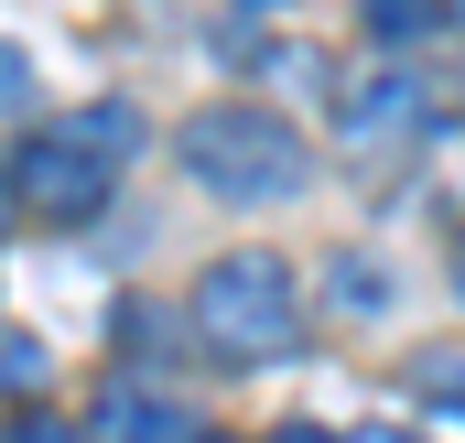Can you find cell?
Wrapping results in <instances>:
<instances>
[{
  "mask_svg": "<svg viewBox=\"0 0 465 443\" xmlns=\"http://www.w3.org/2000/svg\"><path fill=\"white\" fill-rule=\"evenodd\" d=\"M195 335H206V357H228V368L292 357V346H303V281H292L271 249H228V260L195 281Z\"/></svg>",
  "mask_w": 465,
  "mask_h": 443,
  "instance_id": "6da1fadb",
  "label": "cell"
},
{
  "mask_svg": "<svg viewBox=\"0 0 465 443\" xmlns=\"http://www.w3.org/2000/svg\"><path fill=\"white\" fill-rule=\"evenodd\" d=\"M184 173L206 195H228V206H282V195L314 184V152L271 109H195L184 119Z\"/></svg>",
  "mask_w": 465,
  "mask_h": 443,
  "instance_id": "7a4b0ae2",
  "label": "cell"
},
{
  "mask_svg": "<svg viewBox=\"0 0 465 443\" xmlns=\"http://www.w3.org/2000/svg\"><path fill=\"white\" fill-rule=\"evenodd\" d=\"M109 173L119 162H98L76 130H33V141L11 152V195H22L33 217H65V227H87L98 206H109Z\"/></svg>",
  "mask_w": 465,
  "mask_h": 443,
  "instance_id": "3957f363",
  "label": "cell"
},
{
  "mask_svg": "<svg viewBox=\"0 0 465 443\" xmlns=\"http://www.w3.org/2000/svg\"><path fill=\"white\" fill-rule=\"evenodd\" d=\"M87 443H195V411L163 400V389H141V379H109L98 411H87Z\"/></svg>",
  "mask_w": 465,
  "mask_h": 443,
  "instance_id": "277c9868",
  "label": "cell"
},
{
  "mask_svg": "<svg viewBox=\"0 0 465 443\" xmlns=\"http://www.w3.org/2000/svg\"><path fill=\"white\" fill-rule=\"evenodd\" d=\"M65 130H76L98 162H130V152H141V119H130V98H87V109H65Z\"/></svg>",
  "mask_w": 465,
  "mask_h": 443,
  "instance_id": "5b68a950",
  "label": "cell"
},
{
  "mask_svg": "<svg viewBox=\"0 0 465 443\" xmlns=\"http://www.w3.org/2000/svg\"><path fill=\"white\" fill-rule=\"evenodd\" d=\"M444 11H455V0H357V22H368V44H390V54H401V44H422V33H433Z\"/></svg>",
  "mask_w": 465,
  "mask_h": 443,
  "instance_id": "8992f818",
  "label": "cell"
},
{
  "mask_svg": "<svg viewBox=\"0 0 465 443\" xmlns=\"http://www.w3.org/2000/svg\"><path fill=\"white\" fill-rule=\"evenodd\" d=\"M347 130H357V141H401V130H422V87H368Z\"/></svg>",
  "mask_w": 465,
  "mask_h": 443,
  "instance_id": "52a82bcc",
  "label": "cell"
},
{
  "mask_svg": "<svg viewBox=\"0 0 465 443\" xmlns=\"http://www.w3.org/2000/svg\"><path fill=\"white\" fill-rule=\"evenodd\" d=\"M411 389H422V400H444V411H465V346H433V357H411Z\"/></svg>",
  "mask_w": 465,
  "mask_h": 443,
  "instance_id": "ba28073f",
  "label": "cell"
},
{
  "mask_svg": "<svg viewBox=\"0 0 465 443\" xmlns=\"http://www.w3.org/2000/svg\"><path fill=\"white\" fill-rule=\"evenodd\" d=\"M33 379H44V346H33V335H0V389H11V400H22V389H33Z\"/></svg>",
  "mask_w": 465,
  "mask_h": 443,
  "instance_id": "9c48e42d",
  "label": "cell"
},
{
  "mask_svg": "<svg viewBox=\"0 0 465 443\" xmlns=\"http://www.w3.org/2000/svg\"><path fill=\"white\" fill-rule=\"evenodd\" d=\"M11 109H33V54L22 44H0V119Z\"/></svg>",
  "mask_w": 465,
  "mask_h": 443,
  "instance_id": "30bf717a",
  "label": "cell"
},
{
  "mask_svg": "<svg viewBox=\"0 0 465 443\" xmlns=\"http://www.w3.org/2000/svg\"><path fill=\"white\" fill-rule=\"evenodd\" d=\"M336 281H347V314H379V303H390V292H379V271H368V260H347V271H336Z\"/></svg>",
  "mask_w": 465,
  "mask_h": 443,
  "instance_id": "8fae6325",
  "label": "cell"
},
{
  "mask_svg": "<svg viewBox=\"0 0 465 443\" xmlns=\"http://www.w3.org/2000/svg\"><path fill=\"white\" fill-rule=\"evenodd\" d=\"M11 443H87V422H54V411H33V422H22Z\"/></svg>",
  "mask_w": 465,
  "mask_h": 443,
  "instance_id": "7c38bea8",
  "label": "cell"
},
{
  "mask_svg": "<svg viewBox=\"0 0 465 443\" xmlns=\"http://www.w3.org/2000/svg\"><path fill=\"white\" fill-rule=\"evenodd\" d=\"M347 443H422V433H411V422H357Z\"/></svg>",
  "mask_w": 465,
  "mask_h": 443,
  "instance_id": "4fadbf2b",
  "label": "cell"
},
{
  "mask_svg": "<svg viewBox=\"0 0 465 443\" xmlns=\"http://www.w3.org/2000/svg\"><path fill=\"white\" fill-rule=\"evenodd\" d=\"M271 443H336V433H314V422H282V433H271Z\"/></svg>",
  "mask_w": 465,
  "mask_h": 443,
  "instance_id": "5bb4252c",
  "label": "cell"
},
{
  "mask_svg": "<svg viewBox=\"0 0 465 443\" xmlns=\"http://www.w3.org/2000/svg\"><path fill=\"white\" fill-rule=\"evenodd\" d=\"M11 206H22V195H11V173H0V227H11Z\"/></svg>",
  "mask_w": 465,
  "mask_h": 443,
  "instance_id": "9a60e30c",
  "label": "cell"
},
{
  "mask_svg": "<svg viewBox=\"0 0 465 443\" xmlns=\"http://www.w3.org/2000/svg\"><path fill=\"white\" fill-rule=\"evenodd\" d=\"M195 443H217V433H195Z\"/></svg>",
  "mask_w": 465,
  "mask_h": 443,
  "instance_id": "2e32d148",
  "label": "cell"
},
{
  "mask_svg": "<svg viewBox=\"0 0 465 443\" xmlns=\"http://www.w3.org/2000/svg\"><path fill=\"white\" fill-rule=\"evenodd\" d=\"M455 22H465V0H455Z\"/></svg>",
  "mask_w": 465,
  "mask_h": 443,
  "instance_id": "e0dca14e",
  "label": "cell"
}]
</instances>
